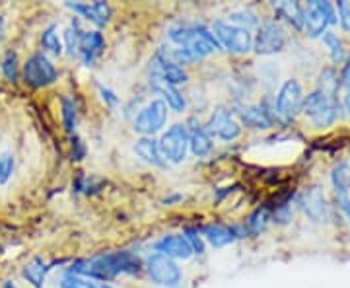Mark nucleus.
<instances>
[{"mask_svg":"<svg viewBox=\"0 0 350 288\" xmlns=\"http://www.w3.org/2000/svg\"><path fill=\"white\" fill-rule=\"evenodd\" d=\"M64 271L100 283H111L121 275H140L144 271V259L131 250L100 251L92 257L76 259Z\"/></svg>","mask_w":350,"mask_h":288,"instance_id":"nucleus-1","label":"nucleus"},{"mask_svg":"<svg viewBox=\"0 0 350 288\" xmlns=\"http://www.w3.org/2000/svg\"><path fill=\"white\" fill-rule=\"evenodd\" d=\"M301 115L310 121L313 129H331L342 119V107L335 96H329L321 90H312L301 105Z\"/></svg>","mask_w":350,"mask_h":288,"instance_id":"nucleus-2","label":"nucleus"},{"mask_svg":"<svg viewBox=\"0 0 350 288\" xmlns=\"http://www.w3.org/2000/svg\"><path fill=\"white\" fill-rule=\"evenodd\" d=\"M304 86L298 78L290 76L286 78L280 88L273 96V107H275V119L280 125H292L301 115V105H304Z\"/></svg>","mask_w":350,"mask_h":288,"instance_id":"nucleus-3","label":"nucleus"},{"mask_svg":"<svg viewBox=\"0 0 350 288\" xmlns=\"http://www.w3.org/2000/svg\"><path fill=\"white\" fill-rule=\"evenodd\" d=\"M61 78V70L51 61L49 55L43 51L31 53L22 63V82L27 88L43 90L57 84Z\"/></svg>","mask_w":350,"mask_h":288,"instance_id":"nucleus-4","label":"nucleus"},{"mask_svg":"<svg viewBox=\"0 0 350 288\" xmlns=\"http://www.w3.org/2000/svg\"><path fill=\"white\" fill-rule=\"evenodd\" d=\"M337 24V10L333 2L312 0L304 6V34L310 39H321L325 31Z\"/></svg>","mask_w":350,"mask_h":288,"instance_id":"nucleus-5","label":"nucleus"},{"mask_svg":"<svg viewBox=\"0 0 350 288\" xmlns=\"http://www.w3.org/2000/svg\"><path fill=\"white\" fill-rule=\"evenodd\" d=\"M288 34L275 18H265L253 36V53L259 57H273L286 49Z\"/></svg>","mask_w":350,"mask_h":288,"instance_id":"nucleus-6","label":"nucleus"},{"mask_svg":"<svg viewBox=\"0 0 350 288\" xmlns=\"http://www.w3.org/2000/svg\"><path fill=\"white\" fill-rule=\"evenodd\" d=\"M213 34L220 49L230 55H247L253 51V34L245 27L230 24L228 20H214Z\"/></svg>","mask_w":350,"mask_h":288,"instance_id":"nucleus-7","label":"nucleus"},{"mask_svg":"<svg viewBox=\"0 0 350 288\" xmlns=\"http://www.w3.org/2000/svg\"><path fill=\"white\" fill-rule=\"evenodd\" d=\"M202 127H204V131L211 137L218 138L222 142H234L243 133V127L238 121V117L234 113V107L224 105V103L214 107L211 115H208V119L202 123Z\"/></svg>","mask_w":350,"mask_h":288,"instance_id":"nucleus-8","label":"nucleus"},{"mask_svg":"<svg viewBox=\"0 0 350 288\" xmlns=\"http://www.w3.org/2000/svg\"><path fill=\"white\" fill-rule=\"evenodd\" d=\"M144 271L152 283L160 288H181L185 280V275L177 261H172L154 251L144 257Z\"/></svg>","mask_w":350,"mask_h":288,"instance_id":"nucleus-9","label":"nucleus"},{"mask_svg":"<svg viewBox=\"0 0 350 288\" xmlns=\"http://www.w3.org/2000/svg\"><path fill=\"white\" fill-rule=\"evenodd\" d=\"M296 205L301 213L306 214L312 222L315 224H323L333 220V209H331V202L327 199L325 189L319 183H313L308 187L300 191L296 195Z\"/></svg>","mask_w":350,"mask_h":288,"instance_id":"nucleus-10","label":"nucleus"},{"mask_svg":"<svg viewBox=\"0 0 350 288\" xmlns=\"http://www.w3.org/2000/svg\"><path fill=\"white\" fill-rule=\"evenodd\" d=\"M234 113L241 127H247L253 131H265L276 123L273 96H265L259 103H238Z\"/></svg>","mask_w":350,"mask_h":288,"instance_id":"nucleus-11","label":"nucleus"},{"mask_svg":"<svg viewBox=\"0 0 350 288\" xmlns=\"http://www.w3.org/2000/svg\"><path fill=\"white\" fill-rule=\"evenodd\" d=\"M170 117V109L162 98L150 100L133 119V131L140 137H154L162 131Z\"/></svg>","mask_w":350,"mask_h":288,"instance_id":"nucleus-12","label":"nucleus"},{"mask_svg":"<svg viewBox=\"0 0 350 288\" xmlns=\"http://www.w3.org/2000/svg\"><path fill=\"white\" fill-rule=\"evenodd\" d=\"M158 144H160V152H162L165 162L174 163V166L183 163L189 152L187 125L185 123H174L172 127H167V131H163Z\"/></svg>","mask_w":350,"mask_h":288,"instance_id":"nucleus-13","label":"nucleus"},{"mask_svg":"<svg viewBox=\"0 0 350 288\" xmlns=\"http://www.w3.org/2000/svg\"><path fill=\"white\" fill-rule=\"evenodd\" d=\"M200 236L208 246H213L214 250H220L226 246L236 244L238 239L247 238L245 228L241 222H234V224H226V222H208V224L200 226Z\"/></svg>","mask_w":350,"mask_h":288,"instance_id":"nucleus-14","label":"nucleus"},{"mask_svg":"<svg viewBox=\"0 0 350 288\" xmlns=\"http://www.w3.org/2000/svg\"><path fill=\"white\" fill-rule=\"evenodd\" d=\"M185 49L197 59H206V57H211L214 53H220V45H218V41L214 38L213 29L208 27V25L204 24H193V34H191V38L189 41L183 45Z\"/></svg>","mask_w":350,"mask_h":288,"instance_id":"nucleus-15","label":"nucleus"},{"mask_svg":"<svg viewBox=\"0 0 350 288\" xmlns=\"http://www.w3.org/2000/svg\"><path fill=\"white\" fill-rule=\"evenodd\" d=\"M154 253H160L172 261H187L193 257V250L183 234H165L152 246Z\"/></svg>","mask_w":350,"mask_h":288,"instance_id":"nucleus-16","label":"nucleus"},{"mask_svg":"<svg viewBox=\"0 0 350 288\" xmlns=\"http://www.w3.org/2000/svg\"><path fill=\"white\" fill-rule=\"evenodd\" d=\"M105 47H107V41H105V36L101 34V29H86L80 39L78 57H80L82 64L90 68L103 55Z\"/></svg>","mask_w":350,"mask_h":288,"instance_id":"nucleus-17","label":"nucleus"},{"mask_svg":"<svg viewBox=\"0 0 350 288\" xmlns=\"http://www.w3.org/2000/svg\"><path fill=\"white\" fill-rule=\"evenodd\" d=\"M185 125L189 131V152L195 158H206L214 150V138L204 131L202 123H199L195 117H191Z\"/></svg>","mask_w":350,"mask_h":288,"instance_id":"nucleus-18","label":"nucleus"},{"mask_svg":"<svg viewBox=\"0 0 350 288\" xmlns=\"http://www.w3.org/2000/svg\"><path fill=\"white\" fill-rule=\"evenodd\" d=\"M133 152L137 154L138 158L144 163H148L152 168H158V170H165L170 163L163 160L162 152H160V144H158V138L154 137H140L135 140L133 144Z\"/></svg>","mask_w":350,"mask_h":288,"instance_id":"nucleus-19","label":"nucleus"},{"mask_svg":"<svg viewBox=\"0 0 350 288\" xmlns=\"http://www.w3.org/2000/svg\"><path fill=\"white\" fill-rule=\"evenodd\" d=\"M273 10H275V20L286 22L292 29L304 31V4L296 0H282V2H273Z\"/></svg>","mask_w":350,"mask_h":288,"instance_id":"nucleus-20","label":"nucleus"},{"mask_svg":"<svg viewBox=\"0 0 350 288\" xmlns=\"http://www.w3.org/2000/svg\"><path fill=\"white\" fill-rule=\"evenodd\" d=\"M51 269H53V263L43 261V257H33L22 267L20 275L31 288H43Z\"/></svg>","mask_w":350,"mask_h":288,"instance_id":"nucleus-21","label":"nucleus"},{"mask_svg":"<svg viewBox=\"0 0 350 288\" xmlns=\"http://www.w3.org/2000/svg\"><path fill=\"white\" fill-rule=\"evenodd\" d=\"M39 45H41V51L45 55H51V57H61L63 55V39L59 36V24L57 22H51V24H47L41 29Z\"/></svg>","mask_w":350,"mask_h":288,"instance_id":"nucleus-22","label":"nucleus"},{"mask_svg":"<svg viewBox=\"0 0 350 288\" xmlns=\"http://www.w3.org/2000/svg\"><path fill=\"white\" fill-rule=\"evenodd\" d=\"M0 75L8 84H18L22 80V61L16 49H6L0 57Z\"/></svg>","mask_w":350,"mask_h":288,"instance_id":"nucleus-23","label":"nucleus"},{"mask_svg":"<svg viewBox=\"0 0 350 288\" xmlns=\"http://www.w3.org/2000/svg\"><path fill=\"white\" fill-rule=\"evenodd\" d=\"M321 43H323V47L327 49V55H329L333 66H338V64H342L347 61V57H349L347 43H345V39L340 38L338 34H335L333 29H329V31H325V34L321 36Z\"/></svg>","mask_w":350,"mask_h":288,"instance_id":"nucleus-24","label":"nucleus"},{"mask_svg":"<svg viewBox=\"0 0 350 288\" xmlns=\"http://www.w3.org/2000/svg\"><path fill=\"white\" fill-rule=\"evenodd\" d=\"M152 92L160 94L162 100L165 101L167 109L175 113H183L187 109V96L175 86H167V84H152Z\"/></svg>","mask_w":350,"mask_h":288,"instance_id":"nucleus-25","label":"nucleus"},{"mask_svg":"<svg viewBox=\"0 0 350 288\" xmlns=\"http://www.w3.org/2000/svg\"><path fill=\"white\" fill-rule=\"evenodd\" d=\"M269 222H271V209L267 205H262V207H257L253 213H250V216L241 224L245 228L247 238H257L267 230Z\"/></svg>","mask_w":350,"mask_h":288,"instance_id":"nucleus-26","label":"nucleus"},{"mask_svg":"<svg viewBox=\"0 0 350 288\" xmlns=\"http://www.w3.org/2000/svg\"><path fill=\"white\" fill-rule=\"evenodd\" d=\"M84 27H82V22L78 16H72L70 18V24L63 31V47L64 53L68 57H78V47H80V39L84 36Z\"/></svg>","mask_w":350,"mask_h":288,"instance_id":"nucleus-27","label":"nucleus"},{"mask_svg":"<svg viewBox=\"0 0 350 288\" xmlns=\"http://www.w3.org/2000/svg\"><path fill=\"white\" fill-rule=\"evenodd\" d=\"M61 123L64 127L66 137L76 135V127H78V105L75 98L70 94L61 96Z\"/></svg>","mask_w":350,"mask_h":288,"instance_id":"nucleus-28","label":"nucleus"},{"mask_svg":"<svg viewBox=\"0 0 350 288\" xmlns=\"http://www.w3.org/2000/svg\"><path fill=\"white\" fill-rule=\"evenodd\" d=\"M315 90H321V92H325L329 96H335L338 98V92H340V75H338V66H333V64H329V66H323L321 68V73L317 76V86Z\"/></svg>","mask_w":350,"mask_h":288,"instance_id":"nucleus-29","label":"nucleus"},{"mask_svg":"<svg viewBox=\"0 0 350 288\" xmlns=\"http://www.w3.org/2000/svg\"><path fill=\"white\" fill-rule=\"evenodd\" d=\"M59 288H115L111 283H100V280H92V278H84V276L72 275L68 271H63L61 278L57 280Z\"/></svg>","mask_w":350,"mask_h":288,"instance_id":"nucleus-30","label":"nucleus"},{"mask_svg":"<svg viewBox=\"0 0 350 288\" xmlns=\"http://www.w3.org/2000/svg\"><path fill=\"white\" fill-rule=\"evenodd\" d=\"M331 185L335 189V193H349V179H350V163L347 160L337 162L331 172H329Z\"/></svg>","mask_w":350,"mask_h":288,"instance_id":"nucleus-31","label":"nucleus"},{"mask_svg":"<svg viewBox=\"0 0 350 288\" xmlns=\"http://www.w3.org/2000/svg\"><path fill=\"white\" fill-rule=\"evenodd\" d=\"M228 22L234 25H239V27H245V29H257L261 25L262 18L255 10L251 8H239V10H234L228 16Z\"/></svg>","mask_w":350,"mask_h":288,"instance_id":"nucleus-32","label":"nucleus"},{"mask_svg":"<svg viewBox=\"0 0 350 288\" xmlns=\"http://www.w3.org/2000/svg\"><path fill=\"white\" fill-rule=\"evenodd\" d=\"M193 34V22H177V24L170 25L167 27V41L174 45V47H183Z\"/></svg>","mask_w":350,"mask_h":288,"instance_id":"nucleus-33","label":"nucleus"},{"mask_svg":"<svg viewBox=\"0 0 350 288\" xmlns=\"http://www.w3.org/2000/svg\"><path fill=\"white\" fill-rule=\"evenodd\" d=\"M16 172V156L12 152H0V185H8Z\"/></svg>","mask_w":350,"mask_h":288,"instance_id":"nucleus-34","label":"nucleus"},{"mask_svg":"<svg viewBox=\"0 0 350 288\" xmlns=\"http://www.w3.org/2000/svg\"><path fill=\"white\" fill-rule=\"evenodd\" d=\"M181 234L189 241V246L193 250V255H204L206 253V241L200 236L199 226H187V228H183Z\"/></svg>","mask_w":350,"mask_h":288,"instance_id":"nucleus-35","label":"nucleus"},{"mask_svg":"<svg viewBox=\"0 0 350 288\" xmlns=\"http://www.w3.org/2000/svg\"><path fill=\"white\" fill-rule=\"evenodd\" d=\"M94 189H100V185L96 183L94 177L88 176L86 172H76L75 179H72V191L75 193L90 195V193H94Z\"/></svg>","mask_w":350,"mask_h":288,"instance_id":"nucleus-36","label":"nucleus"},{"mask_svg":"<svg viewBox=\"0 0 350 288\" xmlns=\"http://www.w3.org/2000/svg\"><path fill=\"white\" fill-rule=\"evenodd\" d=\"M68 144H70V160L72 162H82L88 156V146L84 138L76 133L72 137H68Z\"/></svg>","mask_w":350,"mask_h":288,"instance_id":"nucleus-37","label":"nucleus"},{"mask_svg":"<svg viewBox=\"0 0 350 288\" xmlns=\"http://www.w3.org/2000/svg\"><path fill=\"white\" fill-rule=\"evenodd\" d=\"M335 10H337V18L340 27H342L347 34H350V2H347V0H338V2H335Z\"/></svg>","mask_w":350,"mask_h":288,"instance_id":"nucleus-38","label":"nucleus"},{"mask_svg":"<svg viewBox=\"0 0 350 288\" xmlns=\"http://www.w3.org/2000/svg\"><path fill=\"white\" fill-rule=\"evenodd\" d=\"M335 207L340 216L350 224V195L349 193H335Z\"/></svg>","mask_w":350,"mask_h":288,"instance_id":"nucleus-39","label":"nucleus"},{"mask_svg":"<svg viewBox=\"0 0 350 288\" xmlns=\"http://www.w3.org/2000/svg\"><path fill=\"white\" fill-rule=\"evenodd\" d=\"M96 90H98V94H100L101 101H103L107 107H115V105L119 103V96H117L109 86H103L100 82H96Z\"/></svg>","mask_w":350,"mask_h":288,"instance_id":"nucleus-40","label":"nucleus"},{"mask_svg":"<svg viewBox=\"0 0 350 288\" xmlns=\"http://www.w3.org/2000/svg\"><path fill=\"white\" fill-rule=\"evenodd\" d=\"M338 75H340V88L350 92V53L349 57H347V61L340 64Z\"/></svg>","mask_w":350,"mask_h":288,"instance_id":"nucleus-41","label":"nucleus"},{"mask_svg":"<svg viewBox=\"0 0 350 288\" xmlns=\"http://www.w3.org/2000/svg\"><path fill=\"white\" fill-rule=\"evenodd\" d=\"M8 38V20L4 14H0V43H4Z\"/></svg>","mask_w":350,"mask_h":288,"instance_id":"nucleus-42","label":"nucleus"},{"mask_svg":"<svg viewBox=\"0 0 350 288\" xmlns=\"http://www.w3.org/2000/svg\"><path fill=\"white\" fill-rule=\"evenodd\" d=\"M230 193H232V189L230 187H216L214 189V200H216V202H222Z\"/></svg>","mask_w":350,"mask_h":288,"instance_id":"nucleus-43","label":"nucleus"},{"mask_svg":"<svg viewBox=\"0 0 350 288\" xmlns=\"http://www.w3.org/2000/svg\"><path fill=\"white\" fill-rule=\"evenodd\" d=\"M340 107H342V115H347L350 121V92H345L342 101H340Z\"/></svg>","mask_w":350,"mask_h":288,"instance_id":"nucleus-44","label":"nucleus"},{"mask_svg":"<svg viewBox=\"0 0 350 288\" xmlns=\"http://www.w3.org/2000/svg\"><path fill=\"white\" fill-rule=\"evenodd\" d=\"M181 200H183V195L175 193V195H170V197H165V199H163V205L172 207V205H177V202H181Z\"/></svg>","mask_w":350,"mask_h":288,"instance_id":"nucleus-45","label":"nucleus"},{"mask_svg":"<svg viewBox=\"0 0 350 288\" xmlns=\"http://www.w3.org/2000/svg\"><path fill=\"white\" fill-rule=\"evenodd\" d=\"M2 288H20V287H18V283H16L14 278H6V280L2 283Z\"/></svg>","mask_w":350,"mask_h":288,"instance_id":"nucleus-46","label":"nucleus"},{"mask_svg":"<svg viewBox=\"0 0 350 288\" xmlns=\"http://www.w3.org/2000/svg\"><path fill=\"white\" fill-rule=\"evenodd\" d=\"M349 195H350V179H349Z\"/></svg>","mask_w":350,"mask_h":288,"instance_id":"nucleus-47","label":"nucleus"}]
</instances>
